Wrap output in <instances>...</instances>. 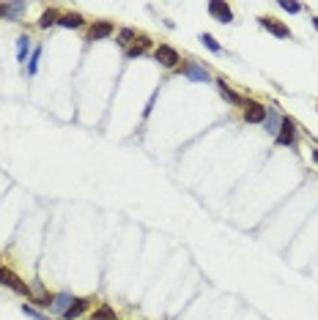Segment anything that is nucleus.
Returning a JSON list of instances; mask_svg holds the SVG:
<instances>
[{"mask_svg": "<svg viewBox=\"0 0 318 320\" xmlns=\"http://www.w3.org/2000/svg\"><path fill=\"white\" fill-rule=\"evenodd\" d=\"M0 285L9 287V290H14V293H19V295H28V298H33V295H30L28 282H22V279L14 274L11 268H6V266H0Z\"/></svg>", "mask_w": 318, "mask_h": 320, "instance_id": "1", "label": "nucleus"}, {"mask_svg": "<svg viewBox=\"0 0 318 320\" xmlns=\"http://www.w3.org/2000/svg\"><path fill=\"white\" fill-rule=\"evenodd\" d=\"M154 58H156L159 66H165V69H176L178 63H181V55L173 50L170 44H159L156 50H154Z\"/></svg>", "mask_w": 318, "mask_h": 320, "instance_id": "2", "label": "nucleus"}, {"mask_svg": "<svg viewBox=\"0 0 318 320\" xmlns=\"http://www.w3.org/2000/svg\"><path fill=\"white\" fill-rule=\"evenodd\" d=\"M274 140H277V145H293V142H296V126H293L291 118L283 115V123H280V129H277Z\"/></svg>", "mask_w": 318, "mask_h": 320, "instance_id": "3", "label": "nucleus"}, {"mask_svg": "<svg viewBox=\"0 0 318 320\" xmlns=\"http://www.w3.org/2000/svg\"><path fill=\"white\" fill-rule=\"evenodd\" d=\"M115 33V25L110 19H99L93 22V25L88 28V41H102V38H110Z\"/></svg>", "mask_w": 318, "mask_h": 320, "instance_id": "4", "label": "nucleus"}, {"mask_svg": "<svg viewBox=\"0 0 318 320\" xmlns=\"http://www.w3.org/2000/svg\"><path fill=\"white\" fill-rule=\"evenodd\" d=\"M181 74L187 79H192V82H209L211 79V74L201 66V63H184V66H181Z\"/></svg>", "mask_w": 318, "mask_h": 320, "instance_id": "5", "label": "nucleus"}, {"mask_svg": "<svg viewBox=\"0 0 318 320\" xmlns=\"http://www.w3.org/2000/svg\"><path fill=\"white\" fill-rule=\"evenodd\" d=\"M209 14H211V17H217V22H222V25H230V22H233V11H230V6L220 3V0H211V3H209Z\"/></svg>", "mask_w": 318, "mask_h": 320, "instance_id": "6", "label": "nucleus"}, {"mask_svg": "<svg viewBox=\"0 0 318 320\" xmlns=\"http://www.w3.org/2000/svg\"><path fill=\"white\" fill-rule=\"evenodd\" d=\"M266 121V107L258 101H247L244 107V123H264Z\"/></svg>", "mask_w": 318, "mask_h": 320, "instance_id": "7", "label": "nucleus"}, {"mask_svg": "<svg viewBox=\"0 0 318 320\" xmlns=\"http://www.w3.org/2000/svg\"><path fill=\"white\" fill-rule=\"evenodd\" d=\"M25 11H28L25 3H3V6H0V17H3V19H11V22L22 19V14H25Z\"/></svg>", "mask_w": 318, "mask_h": 320, "instance_id": "8", "label": "nucleus"}, {"mask_svg": "<svg viewBox=\"0 0 318 320\" xmlns=\"http://www.w3.org/2000/svg\"><path fill=\"white\" fill-rule=\"evenodd\" d=\"M280 123H283V115L277 113V104H269V107H266V121H264V129H266V132H272V134H277Z\"/></svg>", "mask_w": 318, "mask_h": 320, "instance_id": "9", "label": "nucleus"}, {"mask_svg": "<svg viewBox=\"0 0 318 320\" xmlns=\"http://www.w3.org/2000/svg\"><path fill=\"white\" fill-rule=\"evenodd\" d=\"M91 304H93L91 298H74V301H71V307L63 312V317H66V320H74V317L83 315V312H88Z\"/></svg>", "mask_w": 318, "mask_h": 320, "instance_id": "10", "label": "nucleus"}, {"mask_svg": "<svg viewBox=\"0 0 318 320\" xmlns=\"http://www.w3.org/2000/svg\"><path fill=\"white\" fill-rule=\"evenodd\" d=\"M71 301H74V295H71V293H58V295H55V301H52V312H55V315H61L63 317V312H66L69 307H71Z\"/></svg>", "mask_w": 318, "mask_h": 320, "instance_id": "11", "label": "nucleus"}, {"mask_svg": "<svg viewBox=\"0 0 318 320\" xmlns=\"http://www.w3.org/2000/svg\"><path fill=\"white\" fill-rule=\"evenodd\" d=\"M258 22H261V28L272 30V33H274L277 38H288V36H291V30H288V28H285V25H280V22H272L269 17H261Z\"/></svg>", "mask_w": 318, "mask_h": 320, "instance_id": "12", "label": "nucleus"}, {"mask_svg": "<svg viewBox=\"0 0 318 320\" xmlns=\"http://www.w3.org/2000/svg\"><path fill=\"white\" fill-rule=\"evenodd\" d=\"M58 25H61V28H83V25H85V19H83V14L69 11V14H61Z\"/></svg>", "mask_w": 318, "mask_h": 320, "instance_id": "13", "label": "nucleus"}, {"mask_svg": "<svg viewBox=\"0 0 318 320\" xmlns=\"http://www.w3.org/2000/svg\"><path fill=\"white\" fill-rule=\"evenodd\" d=\"M91 320H118V315H115V309L110 307V304H99V307L93 309Z\"/></svg>", "mask_w": 318, "mask_h": 320, "instance_id": "14", "label": "nucleus"}, {"mask_svg": "<svg viewBox=\"0 0 318 320\" xmlns=\"http://www.w3.org/2000/svg\"><path fill=\"white\" fill-rule=\"evenodd\" d=\"M217 88H220V93L225 96L230 104H244V99H242V96H239L236 91H230V85L225 82V79H217Z\"/></svg>", "mask_w": 318, "mask_h": 320, "instance_id": "15", "label": "nucleus"}, {"mask_svg": "<svg viewBox=\"0 0 318 320\" xmlns=\"http://www.w3.org/2000/svg\"><path fill=\"white\" fill-rule=\"evenodd\" d=\"M148 47H151V38L148 36H140V44H132L129 50H126V58H140Z\"/></svg>", "mask_w": 318, "mask_h": 320, "instance_id": "16", "label": "nucleus"}, {"mask_svg": "<svg viewBox=\"0 0 318 320\" xmlns=\"http://www.w3.org/2000/svg\"><path fill=\"white\" fill-rule=\"evenodd\" d=\"M58 19H61V14H58V11H55V9H47V11L42 14V19H38V28L47 30V28L58 25Z\"/></svg>", "mask_w": 318, "mask_h": 320, "instance_id": "17", "label": "nucleus"}, {"mask_svg": "<svg viewBox=\"0 0 318 320\" xmlns=\"http://www.w3.org/2000/svg\"><path fill=\"white\" fill-rule=\"evenodd\" d=\"M28 52H30V36H19L17 38V58H19V63H25Z\"/></svg>", "mask_w": 318, "mask_h": 320, "instance_id": "18", "label": "nucleus"}, {"mask_svg": "<svg viewBox=\"0 0 318 320\" xmlns=\"http://www.w3.org/2000/svg\"><path fill=\"white\" fill-rule=\"evenodd\" d=\"M134 38H137V33H134V30H132V28H124V30H121V33H118V44H121V47H124V50H129V44L134 41Z\"/></svg>", "mask_w": 318, "mask_h": 320, "instance_id": "19", "label": "nucleus"}, {"mask_svg": "<svg viewBox=\"0 0 318 320\" xmlns=\"http://www.w3.org/2000/svg\"><path fill=\"white\" fill-rule=\"evenodd\" d=\"M201 41H203L206 47H209V50H211V52H222V47L217 44V38H214L211 33H201Z\"/></svg>", "mask_w": 318, "mask_h": 320, "instance_id": "20", "label": "nucleus"}, {"mask_svg": "<svg viewBox=\"0 0 318 320\" xmlns=\"http://www.w3.org/2000/svg\"><path fill=\"white\" fill-rule=\"evenodd\" d=\"M38 55H42V50H33V55H30V63H28V77L36 74V66H38Z\"/></svg>", "mask_w": 318, "mask_h": 320, "instance_id": "21", "label": "nucleus"}, {"mask_svg": "<svg viewBox=\"0 0 318 320\" xmlns=\"http://www.w3.org/2000/svg\"><path fill=\"white\" fill-rule=\"evenodd\" d=\"M280 9L291 11V14H296V11H302V6H299V3H293V0H280Z\"/></svg>", "mask_w": 318, "mask_h": 320, "instance_id": "22", "label": "nucleus"}, {"mask_svg": "<svg viewBox=\"0 0 318 320\" xmlns=\"http://www.w3.org/2000/svg\"><path fill=\"white\" fill-rule=\"evenodd\" d=\"M22 312H25V315H28V317H36V320H44V315H42V312H38V309H33V307H28V304H25V307H22Z\"/></svg>", "mask_w": 318, "mask_h": 320, "instance_id": "23", "label": "nucleus"}, {"mask_svg": "<svg viewBox=\"0 0 318 320\" xmlns=\"http://www.w3.org/2000/svg\"><path fill=\"white\" fill-rule=\"evenodd\" d=\"M310 159H313V164H318V148L310 151Z\"/></svg>", "mask_w": 318, "mask_h": 320, "instance_id": "24", "label": "nucleus"}, {"mask_svg": "<svg viewBox=\"0 0 318 320\" xmlns=\"http://www.w3.org/2000/svg\"><path fill=\"white\" fill-rule=\"evenodd\" d=\"M313 25H315V28H318V17H313Z\"/></svg>", "mask_w": 318, "mask_h": 320, "instance_id": "25", "label": "nucleus"}]
</instances>
